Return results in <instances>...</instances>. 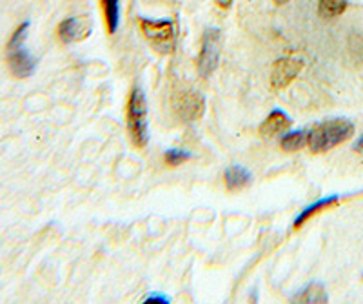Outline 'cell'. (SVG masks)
Segmentation results:
<instances>
[{"label": "cell", "mask_w": 363, "mask_h": 304, "mask_svg": "<svg viewBox=\"0 0 363 304\" xmlns=\"http://www.w3.org/2000/svg\"><path fill=\"white\" fill-rule=\"evenodd\" d=\"M354 135V124L347 119H330L320 122L307 134L311 153H327Z\"/></svg>", "instance_id": "1"}, {"label": "cell", "mask_w": 363, "mask_h": 304, "mask_svg": "<svg viewBox=\"0 0 363 304\" xmlns=\"http://www.w3.org/2000/svg\"><path fill=\"white\" fill-rule=\"evenodd\" d=\"M28 30L29 22H22L17 30H15V33L11 35V38L8 42V48H6V51H8V55H6L8 57V66L17 79H28V77L33 75L35 67H37V60L24 48Z\"/></svg>", "instance_id": "2"}, {"label": "cell", "mask_w": 363, "mask_h": 304, "mask_svg": "<svg viewBox=\"0 0 363 304\" xmlns=\"http://www.w3.org/2000/svg\"><path fill=\"white\" fill-rule=\"evenodd\" d=\"M128 131L131 144L138 150L147 146V104H145L144 92L140 88H133L128 100Z\"/></svg>", "instance_id": "3"}, {"label": "cell", "mask_w": 363, "mask_h": 304, "mask_svg": "<svg viewBox=\"0 0 363 304\" xmlns=\"http://www.w3.org/2000/svg\"><path fill=\"white\" fill-rule=\"evenodd\" d=\"M220 51H222V31L218 28H207L203 31L202 48L196 60V70L202 79H207L216 71L220 64Z\"/></svg>", "instance_id": "4"}, {"label": "cell", "mask_w": 363, "mask_h": 304, "mask_svg": "<svg viewBox=\"0 0 363 304\" xmlns=\"http://www.w3.org/2000/svg\"><path fill=\"white\" fill-rule=\"evenodd\" d=\"M140 30L157 53L167 55L174 50V24L171 21L140 18Z\"/></svg>", "instance_id": "5"}, {"label": "cell", "mask_w": 363, "mask_h": 304, "mask_svg": "<svg viewBox=\"0 0 363 304\" xmlns=\"http://www.w3.org/2000/svg\"><path fill=\"white\" fill-rule=\"evenodd\" d=\"M171 108L182 122H194L203 117L206 99L199 92L182 89V92L174 93L173 99H171Z\"/></svg>", "instance_id": "6"}, {"label": "cell", "mask_w": 363, "mask_h": 304, "mask_svg": "<svg viewBox=\"0 0 363 304\" xmlns=\"http://www.w3.org/2000/svg\"><path fill=\"white\" fill-rule=\"evenodd\" d=\"M301 67H303V63L300 59H280L272 64L271 70V88L272 92H281L287 86H291L294 79L300 75Z\"/></svg>", "instance_id": "7"}, {"label": "cell", "mask_w": 363, "mask_h": 304, "mask_svg": "<svg viewBox=\"0 0 363 304\" xmlns=\"http://www.w3.org/2000/svg\"><path fill=\"white\" fill-rule=\"evenodd\" d=\"M89 31H91V26L86 18L71 17L58 24L57 33H58V38H60V40L66 42V44H69V42H77V40H82V38H86L87 35H89Z\"/></svg>", "instance_id": "8"}, {"label": "cell", "mask_w": 363, "mask_h": 304, "mask_svg": "<svg viewBox=\"0 0 363 304\" xmlns=\"http://www.w3.org/2000/svg\"><path fill=\"white\" fill-rule=\"evenodd\" d=\"M289 126L291 119L284 112H280V109H274V112L269 113V117L260 126V135L264 139H274L280 134H284L285 129H289Z\"/></svg>", "instance_id": "9"}, {"label": "cell", "mask_w": 363, "mask_h": 304, "mask_svg": "<svg viewBox=\"0 0 363 304\" xmlns=\"http://www.w3.org/2000/svg\"><path fill=\"white\" fill-rule=\"evenodd\" d=\"M291 300L301 304H325L329 303V297H327L325 288H323L322 283H311L306 288H301L298 293H294Z\"/></svg>", "instance_id": "10"}, {"label": "cell", "mask_w": 363, "mask_h": 304, "mask_svg": "<svg viewBox=\"0 0 363 304\" xmlns=\"http://www.w3.org/2000/svg\"><path fill=\"white\" fill-rule=\"evenodd\" d=\"M338 202H340V197L338 195L323 197V199L316 200V202H313V205H311V206H307V208L303 210V212H300V215H298L296 219H294L293 228L294 229L301 228V226H303L307 221H309L311 217H314V215H316V213L323 212V210L333 208V206H336V205H338Z\"/></svg>", "instance_id": "11"}, {"label": "cell", "mask_w": 363, "mask_h": 304, "mask_svg": "<svg viewBox=\"0 0 363 304\" xmlns=\"http://www.w3.org/2000/svg\"><path fill=\"white\" fill-rule=\"evenodd\" d=\"M223 177H225V186L229 192H240L245 186H249L252 180L251 171L245 170L244 166H229Z\"/></svg>", "instance_id": "12"}, {"label": "cell", "mask_w": 363, "mask_h": 304, "mask_svg": "<svg viewBox=\"0 0 363 304\" xmlns=\"http://www.w3.org/2000/svg\"><path fill=\"white\" fill-rule=\"evenodd\" d=\"M102 11L108 33H116L120 24V0H102Z\"/></svg>", "instance_id": "13"}, {"label": "cell", "mask_w": 363, "mask_h": 304, "mask_svg": "<svg viewBox=\"0 0 363 304\" xmlns=\"http://www.w3.org/2000/svg\"><path fill=\"white\" fill-rule=\"evenodd\" d=\"M347 9V0H318V15L325 21L343 15Z\"/></svg>", "instance_id": "14"}, {"label": "cell", "mask_w": 363, "mask_h": 304, "mask_svg": "<svg viewBox=\"0 0 363 304\" xmlns=\"http://www.w3.org/2000/svg\"><path fill=\"white\" fill-rule=\"evenodd\" d=\"M307 134L306 129H298V131H293V134H287L284 139H281L280 146L284 151H300L301 148L307 146Z\"/></svg>", "instance_id": "15"}, {"label": "cell", "mask_w": 363, "mask_h": 304, "mask_svg": "<svg viewBox=\"0 0 363 304\" xmlns=\"http://www.w3.org/2000/svg\"><path fill=\"white\" fill-rule=\"evenodd\" d=\"M191 158V153L184 150H167L164 155V163L171 168L182 166L184 163H187Z\"/></svg>", "instance_id": "16"}, {"label": "cell", "mask_w": 363, "mask_h": 304, "mask_svg": "<svg viewBox=\"0 0 363 304\" xmlns=\"http://www.w3.org/2000/svg\"><path fill=\"white\" fill-rule=\"evenodd\" d=\"M349 46H351V55L354 57L356 63H358L359 66H363V35H351Z\"/></svg>", "instance_id": "17"}, {"label": "cell", "mask_w": 363, "mask_h": 304, "mask_svg": "<svg viewBox=\"0 0 363 304\" xmlns=\"http://www.w3.org/2000/svg\"><path fill=\"white\" fill-rule=\"evenodd\" d=\"M145 304H169V299L165 295H147L144 300Z\"/></svg>", "instance_id": "18"}, {"label": "cell", "mask_w": 363, "mask_h": 304, "mask_svg": "<svg viewBox=\"0 0 363 304\" xmlns=\"http://www.w3.org/2000/svg\"><path fill=\"white\" fill-rule=\"evenodd\" d=\"M215 2H216V6H218V8L229 9L233 6V2H235V0H215Z\"/></svg>", "instance_id": "19"}, {"label": "cell", "mask_w": 363, "mask_h": 304, "mask_svg": "<svg viewBox=\"0 0 363 304\" xmlns=\"http://www.w3.org/2000/svg\"><path fill=\"white\" fill-rule=\"evenodd\" d=\"M354 150L358 151V153H363V135H362V137L358 139V141H356V144H354Z\"/></svg>", "instance_id": "20"}, {"label": "cell", "mask_w": 363, "mask_h": 304, "mask_svg": "<svg viewBox=\"0 0 363 304\" xmlns=\"http://www.w3.org/2000/svg\"><path fill=\"white\" fill-rule=\"evenodd\" d=\"M287 2H289V0H274V4L277 6H284V4H287Z\"/></svg>", "instance_id": "21"}]
</instances>
